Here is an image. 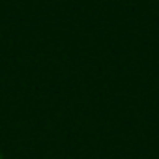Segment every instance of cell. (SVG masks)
<instances>
[{
  "label": "cell",
  "instance_id": "6da1fadb",
  "mask_svg": "<svg viewBox=\"0 0 159 159\" xmlns=\"http://www.w3.org/2000/svg\"><path fill=\"white\" fill-rule=\"evenodd\" d=\"M0 159H2V157H0Z\"/></svg>",
  "mask_w": 159,
  "mask_h": 159
}]
</instances>
